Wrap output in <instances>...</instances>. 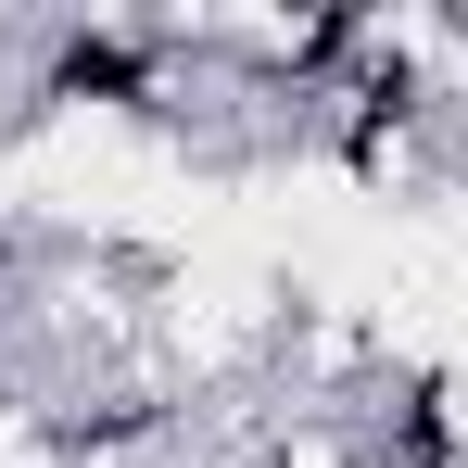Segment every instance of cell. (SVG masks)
<instances>
[{
  "mask_svg": "<svg viewBox=\"0 0 468 468\" xmlns=\"http://www.w3.org/2000/svg\"><path fill=\"white\" fill-rule=\"evenodd\" d=\"M38 114H127V127H177V38L153 13H89V26H38Z\"/></svg>",
  "mask_w": 468,
  "mask_h": 468,
  "instance_id": "obj_1",
  "label": "cell"
},
{
  "mask_svg": "<svg viewBox=\"0 0 468 468\" xmlns=\"http://www.w3.org/2000/svg\"><path fill=\"white\" fill-rule=\"evenodd\" d=\"M240 468H380V456H367V431H355V418H316V405H292V418H279V431H266Z\"/></svg>",
  "mask_w": 468,
  "mask_h": 468,
  "instance_id": "obj_2",
  "label": "cell"
},
{
  "mask_svg": "<svg viewBox=\"0 0 468 468\" xmlns=\"http://www.w3.org/2000/svg\"><path fill=\"white\" fill-rule=\"evenodd\" d=\"M13 279H26V253H13V229H0V292H13Z\"/></svg>",
  "mask_w": 468,
  "mask_h": 468,
  "instance_id": "obj_3",
  "label": "cell"
}]
</instances>
